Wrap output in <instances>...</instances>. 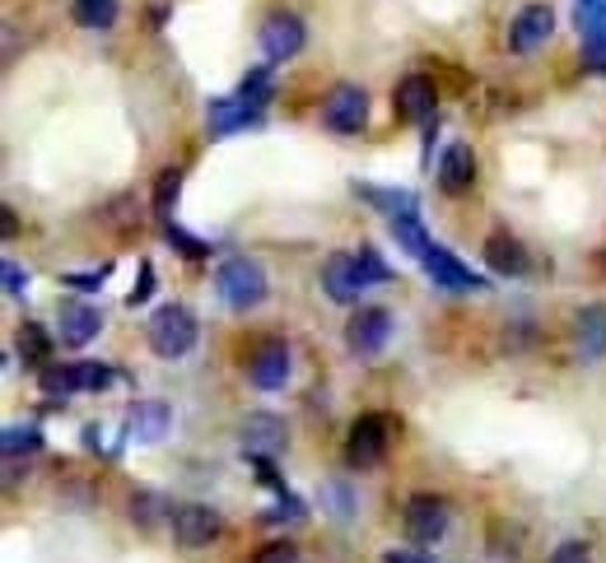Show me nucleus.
<instances>
[{
    "instance_id": "18",
    "label": "nucleus",
    "mask_w": 606,
    "mask_h": 563,
    "mask_svg": "<svg viewBox=\"0 0 606 563\" xmlns=\"http://www.w3.org/2000/svg\"><path fill=\"white\" fill-rule=\"evenodd\" d=\"M574 341H578V354L588 358V364L606 354V307H583V312H578Z\"/></svg>"
},
{
    "instance_id": "12",
    "label": "nucleus",
    "mask_w": 606,
    "mask_h": 563,
    "mask_svg": "<svg viewBox=\"0 0 606 563\" xmlns=\"http://www.w3.org/2000/svg\"><path fill=\"white\" fill-rule=\"evenodd\" d=\"M551 29H555L551 6H542V0H536V6H523L518 19H513V29H509V48L513 52H536L551 38Z\"/></svg>"
},
{
    "instance_id": "11",
    "label": "nucleus",
    "mask_w": 606,
    "mask_h": 563,
    "mask_svg": "<svg viewBox=\"0 0 606 563\" xmlns=\"http://www.w3.org/2000/svg\"><path fill=\"white\" fill-rule=\"evenodd\" d=\"M304 19L299 14H271V19H266V24H261V52L266 56H271V61H289V56H299L304 52Z\"/></svg>"
},
{
    "instance_id": "32",
    "label": "nucleus",
    "mask_w": 606,
    "mask_h": 563,
    "mask_svg": "<svg viewBox=\"0 0 606 563\" xmlns=\"http://www.w3.org/2000/svg\"><path fill=\"white\" fill-rule=\"evenodd\" d=\"M546 563H593V550L588 540H565V545H555Z\"/></svg>"
},
{
    "instance_id": "26",
    "label": "nucleus",
    "mask_w": 606,
    "mask_h": 563,
    "mask_svg": "<svg viewBox=\"0 0 606 563\" xmlns=\"http://www.w3.org/2000/svg\"><path fill=\"white\" fill-rule=\"evenodd\" d=\"M42 392H48L52 400H65V396H75V368L65 364V368H42Z\"/></svg>"
},
{
    "instance_id": "6",
    "label": "nucleus",
    "mask_w": 606,
    "mask_h": 563,
    "mask_svg": "<svg viewBox=\"0 0 606 563\" xmlns=\"http://www.w3.org/2000/svg\"><path fill=\"white\" fill-rule=\"evenodd\" d=\"M322 122L336 131V135H359L369 122V98L359 84H336L327 103H322Z\"/></svg>"
},
{
    "instance_id": "13",
    "label": "nucleus",
    "mask_w": 606,
    "mask_h": 563,
    "mask_svg": "<svg viewBox=\"0 0 606 563\" xmlns=\"http://www.w3.org/2000/svg\"><path fill=\"white\" fill-rule=\"evenodd\" d=\"M285 442H289V434H285L280 415H248L243 419V452L248 457H276Z\"/></svg>"
},
{
    "instance_id": "37",
    "label": "nucleus",
    "mask_w": 606,
    "mask_h": 563,
    "mask_svg": "<svg viewBox=\"0 0 606 563\" xmlns=\"http://www.w3.org/2000/svg\"><path fill=\"white\" fill-rule=\"evenodd\" d=\"M383 563H424V559H415V554H401V550H392V554H383Z\"/></svg>"
},
{
    "instance_id": "8",
    "label": "nucleus",
    "mask_w": 606,
    "mask_h": 563,
    "mask_svg": "<svg viewBox=\"0 0 606 563\" xmlns=\"http://www.w3.org/2000/svg\"><path fill=\"white\" fill-rule=\"evenodd\" d=\"M289 345L285 341H261L253 354H248V382L257 392H280L289 382Z\"/></svg>"
},
{
    "instance_id": "17",
    "label": "nucleus",
    "mask_w": 606,
    "mask_h": 563,
    "mask_svg": "<svg viewBox=\"0 0 606 563\" xmlns=\"http://www.w3.org/2000/svg\"><path fill=\"white\" fill-rule=\"evenodd\" d=\"M485 265L495 270V275H527V252H523V242L509 238V233H495V238L485 242Z\"/></svg>"
},
{
    "instance_id": "2",
    "label": "nucleus",
    "mask_w": 606,
    "mask_h": 563,
    "mask_svg": "<svg viewBox=\"0 0 606 563\" xmlns=\"http://www.w3.org/2000/svg\"><path fill=\"white\" fill-rule=\"evenodd\" d=\"M145 335H150V350L160 354V358H183V354L196 345V317H192L187 307L164 303V307L150 317Z\"/></svg>"
},
{
    "instance_id": "29",
    "label": "nucleus",
    "mask_w": 606,
    "mask_h": 563,
    "mask_svg": "<svg viewBox=\"0 0 606 563\" xmlns=\"http://www.w3.org/2000/svg\"><path fill=\"white\" fill-rule=\"evenodd\" d=\"M164 238L177 247V252H183L187 261H201V257H210V247L206 242H201V238H192V233H183V229H177V223H164Z\"/></svg>"
},
{
    "instance_id": "5",
    "label": "nucleus",
    "mask_w": 606,
    "mask_h": 563,
    "mask_svg": "<svg viewBox=\"0 0 606 563\" xmlns=\"http://www.w3.org/2000/svg\"><path fill=\"white\" fill-rule=\"evenodd\" d=\"M448 522H453V508H448V499H439V493H415V499H407V512H401V526H407L415 545L443 540Z\"/></svg>"
},
{
    "instance_id": "4",
    "label": "nucleus",
    "mask_w": 606,
    "mask_h": 563,
    "mask_svg": "<svg viewBox=\"0 0 606 563\" xmlns=\"http://www.w3.org/2000/svg\"><path fill=\"white\" fill-rule=\"evenodd\" d=\"M168 526H173V540L183 550H206L210 540H219L224 531V517L210 508V503H177L168 512Z\"/></svg>"
},
{
    "instance_id": "15",
    "label": "nucleus",
    "mask_w": 606,
    "mask_h": 563,
    "mask_svg": "<svg viewBox=\"0 0 606 563\" xmlns=\"http://www.w3.org/2000/svg\"><path fill=\"white\" fill-rule=\"evenodd\" d=\"M57 326H61V345L80 350V345H89L103 331V317H99V307H89V303H65Z\"/></svg>"
},
{
    "instance_id": "10",
    "label": "nucleus",
    "mask_w": 606,
    "mask_h": 563,
    "mask_svg": "<svg viewBox=\"0 0 606 563\" xmlns=\"http://www.w3.org/2000/svg\"><path fill=\"white\" fill-rule=\"evenodd\" d=\"M388 335H392V312L388 307H359L350 326H346V345L355 354H378L388 345Z\"/></svg>"
},
{
    "instance_id": "21",
    "label": "nucleus",
    "mask_w": 606,
    "mask_h": 563,
    "mask_svg": "<svg viewBox=\"0 0 606 563\" xmlns=\"http://www.w3.org/2000/svg\"><path fill=\"white\" fill-rule=\"evenodd\" d=\"M71 14H75V24H80V29L107 33L112 24H117V0H75Z\"/></svg>"
},
{
    "instance_id": "34",
    "label": "nucleus",
    "mask_w": 606,
    "mask_h": 563,
    "mask_svg": "<svg viewBox=\"0 0 606 563\" xmlns=\"http://www.w3.org/2000/svg\"><path fill=\"white\" fill-rule=\"evenodd\" d=\"M150 294H154V265L145 261V265H141V284L131 289V299H126V303H131V307H141V303H145Z\"/></svg>"
},
{
    "instance_id": "36",
    "label": "nucleus",
    "mask_w": 606,
    "mask_h": 563,
    "mask_svg": "<svg viewBox=\"0 0 606 563\" xmlns=\"http://www.w3.org/2000/svg\"><path fill=\"white\" fill-rule=\"evenodd\" d=\"M107 280V265H99V270H89V275H65V284H75V289H99Z\"/></svg>"
},
{
    "instance_id": "14",
    "label": "nucleus",
    "mask_w": 606,
    "mask_h": 563,
    "mask_svg": "<svg viewBox=\"0 0 606 563\" xmlns=\"http://www.w3.org/2000/svg\"><path fill=\"white\" fill-rule=\"evenodd\" d=\"M397 117L401 122H430L434 117V84L424 75H407L397 84Z\"/></svg>"
},
{
    "instance_id": "16",
    "label": "nucleus",
    "mask_w": 606,
    "mask_h": 563,
    "mask_svg": "<svg viewBox=\"0 0 606 563\" xmlns=\"http://www.w3.org/2000/svg\"><path fill=\"white\" fill-rule=\"evenodd\" d=\"M471 183H476V154H471V145H448L439 164V187L448 196H462Z\"/></svg>"
},
{
    "instance_id": "23",
    "label": "nucleus",
    "mask_w": 606,
    "mask_h": 563,
    "mask_svg": "<svg viewBox=\"0 0 606 563\" xmlns=\"http://www.w3.org/2000/svg\"><path fill=\"white\" fill-rule=\"evenodd\" d=\"M19 358H24L29 368H48L52 341H48V331H42L38 322H24V331H19Z\"/></svg>"
},
{
    "instance_id": "20",
    "label": "nucleus",
    "mask_w": 606,
    "mask_h": 563,
    "mask_svg": "<svg viewBox=\"0 0 606 563\" xmlns=\"http://www.w3.org/2000/svg\"><path fill=\"white\" fill-rule=\"evenodd\" d=\"M173 424V410L164 400H141L136 415H131V434H136V442H160L168 434Z\"/></svg>"
},
{
    "instance_id": "3",
    "label": "nucleus",
    "mask_w": 606,
    "mask_h": 563,
    "mask_svg": "<svg viewBox=\"0 0 606 563\" xmlns=\"http://www.w3.org/2000/svg\"><path fill=\"white\" fill-rule=\"evenodd\" d=\"M388 447H392V419L388 415H359L346 434V466L369 470L388 457Z\"/></svg>"
},
{
    "instance_id": "24",
    "label": "nucleus",
    "mask_w": 606,
    "mask_h": 563,
    "mask_svg": "<svg viewBox=\"0 0 606 563\" xmlns=\"http://www.w3.org/2000/svg\"><path fill=\"white\" fill-rule=\"evenodd\" d=\"M388 229H392V238L401 242V247H407V252L415 257V261H424V257H430V233H424L420 229V219L415 215H407V219H388Z\"/></svg>"
},
{
    "instance_id": "19",
    "label": "nucleus",
    "mask_w": 606,
    "mask_h": 563,
    "mask_svg": "<svg viewBox=\"0 0 606 563\" xmlns=\"http://www.w3.org/2000/svg\"><path fill=\"white\" fill-rule=\"evenodd\" d=\"M261 107L243 103V98H215L210 103V131L215 135H229V131H243V126H257Z\"/></svg>"
},
{
    "instance_id": "27",
    "label": "nucleus",
    "mask_w": 606,
    "mask_h": 563,
    "mask_svg": "<svg viewBox=\"0 0 606 563\" xmlns=\"http://www.w3.org/2000/svg\"><path fill=\"white\" fill-rule=\"evenodd\" d=\"M253 563H304L295 540H266V545L253 554Z\"/></svg>"
},
{
    "instance_id": "1",
    "label": "nucleus",
    "mask_w": 606,
    "mask_h": 563,
    "mask_svg": "<svg viewBox=\"0 0 606 563\" xmlns=\"http://www.w3.org/2000/svg\"><path fill=\"white\" fill-rule=\"evenodd\" d=\"M215 289H219V299L229 303L234 312H248V307H257L266 299V270L253 257H234V261L219 265Z\"/></svg>"
},
{
    "instance_id": "33",
    "label": "nucleus",
    "mask_w": 606,
    "mask_h": 563,
    "mask_svg": "<svg viewBox=\"0 0 606 563\" xmlns=\"http://www.w3.org/2000/svg\"><path fill=\"white\" fill-rule=\"evenodd\" d=\"M355 257H359V265H364V270H369V280H373V284H383V280H392V265H383V257H378V252H373V247H359V252H355Z\"/></svg>"
},
{
    "instance_id": "25",
    "label": "nucleus",
    "mask_w": 606,
    "mask_h": 563,
    "mask_svg": "<svg viewBox=\"0 0 606 563\" xmlns=\"http://www.w3.org/2000/svg\"><path fill=\"white\" fill-rule=\"evenodd\" d=\"M355 191L364 196L369 206L388 210L392 219H407V215H415V196H411V191H383V187H355Z\"/></svg>"
},
{
    "instance_id": "22",
    "label": "nucleus",
    "mask_w": 606,
    "mask_h": 563,
    "mask_svg": "<svg viewBox=\"0 0 606 563\" xmlns=\"http://www.w3.org/2000/svg\"><path fill=\"white\" fill-rule=\"evenodd\" d=\"M177 196H183V168H164L160 177H154V215H160L164 223H173Z\"/></svg>"
},
{
    "instance_id": "7",
    "label": "nucleus",
    "mask_w": 606,
    "mask_h": 563,
    "mask_svg": "<svg viewBox=\"0 0 606 563\" xmlns=\"http://www.w3.org/2000/svg\"><path fill=\"white\" fill-rule=\"evenodd\" d=\"M424 265V275H430L439 289H448V294H481V289H485V280L476 275V270H471V265H462L453 252H448V247H430V257H424L420 261Z\"/></svg>"
},
{
    "instance_id": "9",
    "label": "nucleus",
    "mask_w": 606,
    "mask_h": 563,
    "mask_svg": "<svg viewBox=\"0 0 606 563\" xmlns=\"http://www.w3.org/2000/svg\"><path fill=\"white\" fill-rule=\"evenodd\" d=\"M373 280H369V270L359 265L355 252H341V257H331L327 270H322V289L336 299V303H359V294H364Z\"/></svg>"
},
{
    "instance_id": "31",
    "label": "nucleus",
    "mask_w": 606,
    "mask_h": 563,
    "mask_svg": "<svg viewBox=\"0 0 606 563\" xmlns=\"http://www.w3.org/2000/svg\"><path fill=\"white\" fill-rule=\"evenodd\" d=\"M160 512H173V508H164V499H154V493H136V499H131V517H136L141 526H154Z\"/></svg>"
},
{
    "instance_id": "28",
    "label": "nucleus",
    "mask_w": 606,
    "mask_h": 563,
    "mask_svg": "<svg viewBox=\"0 0 606 563\" xmlns=\"http://www.w3.org/2000/svg\"><path fill=\"white\" fill-rule=\"evenodd\" d=\"M0 447H6V457L14 461L19 452H38L42 438H38V429H19V424H10V429H6V442H0Z\"/></svg>"
},
{
    "instance_id": "30",
    "label": "nucleus",
    "mask_w": 606,
    "mask_h": 563,
    "mask_svg": "<svg viewBox=\"0 0 606 563\" xmlns=\"http://www.w3.org/2000/svg\"><path fill=\"white\" fill-rule=\"evenodd\" d=\"M71 368H75V387H80V392H103L107 382H112V368L89 364V358H84V364H71Z\"/></svg>"
},
{
    "instance_id": "38",
    "label": "nucleus",
    "mask_w": 606,
    "mask_h": 563,
    "mask_svg": "<svg viewBox=\"0 0 606 563\" xmlns=\"http://www.w3.org/2000/svg\"><path fill=\"white\" fill-rule=\"evenodd\" d=\"M583 6H602V0H578V10H583Z\"/></svg>"
},
{
    "instance_id": "35",
    "label": "nucleus",
    "mask_w": 606,
    "mask_h": 563,
    "mask_svg": "<svg viewBox=\"0 0 606 563\" xmlns=\"http://www.w3.org/2000/svg\"><path fill=\"white\" fill-rule=\"evenodd\" d=\"M0 275H6V294H24V289H29V275H24V270H19L14 261H6V270H0Z\"/></svg>"
}]
</instances>
